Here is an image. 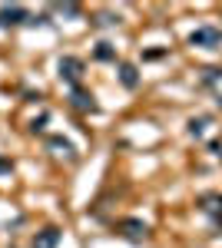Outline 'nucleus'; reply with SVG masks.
Returning <instances> with one entry per match:
<instances>
[{
  "label": "nucleus",
  "instance_id": "nucleus-2",
  "mask_svg": "<svg viewBox=\"0 0 222 248\" xmlns=\"http://www.w3.org/2000/svg\"><path fill=\"white\" fill-rule=\"evenodd\" d=\"M120 232H123V238H130L133 245L146 242V235H149L146 222H139V218H123V222H120Z\"/></svg>",
  "mask_w": 222,
  "mask_h": 248
},
{
  "label": "nucleus",
  "instance_id": "nucleus-9",
  "mask_svg": "<svg viewBox=\"0 0 222 248\" xmlns=\"http://www.w3.org/2000/svg\"><path fill=\"white\" fill-rule=\"evenodd\" d=\"M93 57L96 60H116V46H113L110 40H100L96 50H93Z\"/></svg>",
  "mask_w": 222,
  "mask_h": 248
},
{
  "label": "nucleus",
  "instance_id": "nucleus-12",
  "mask_svg": "<svg viewBox=\"0 0 222 248\" xmlns=\"http://www.w3.org/2000/svg\"><path fill=\"white\" fill-rule=\"evenodd\" d=\"M96 27H116L120 23V17H113V14H96V20H93Z\"/></svg>",
  "mask_w": 222,
  "mask_h": 248
},
{
  "label": "nucleus",
  "instance_id": "nucleus-3",
  "mask_svg": "<svg viewBox=\"0 0 222 248\" xmlns=\"http://www.w3.org/2000/svg\"><path fill=\"white\" fill-rule=\"evenodd\" d=\"M80 77H83V60L80 57H63L60 60V79H67V83H80Z\"/></svg>",
  "mask_w": 222,
  "mask_h": 248
},
{
  "label": "nucleus",
  "instance_id": "nucleus-8",
  "mask_svg": "<svg viewBox=\"0 0 222 248\" xmlns=\"http://www.w3.org/2000/svg\"><path fill=\"white\" fill-rule=\"evenodd\" d=\"M199 205H203L205 215H219V212H222V195H203Z\"/></svg>",
  "mask_w": 222,
  "mask_h": 248
},
{
  "label": "nucleus",
  "instance_id": "nucleus-7",
  "mask_svg": "<svg viewBox=\"0 0 222 248\" xmlns=\"http://www.w3.org/2000/svg\"><path fill=\"white\" fill-rule=\"evenodd\" d=\"M120 79H123L126 90H136V86H139V73H136V66H133V63H120Z\"/></svg>",
  "mask_w": 222,
  "mask_h": 248
},
{
  "label": "nucleus",
  "instance_id": "nucleus-4",
  "mask_svg": "<svg viewBox=\"0 0 222 248\" xmlns=\"http://www.w3.org/2000/svg\"><path fill=\"white\" fill-rule=\"evenodd\" d=\"M30 14L23 7H3L0 10V27H17V23H27Z\"/></svg>",
  "mask_w": 222,
  "mask_h": 248
},
{
  "label": "nucleus",
  "instance_id": "nucleus-13",
  "mask_svg": "<svg viewBox=\"0 0 222 248\" xmlns=\"http://www.w3.org/2000/svg\"><path fill=\"white\" fill-rule=\"evenodd\" d=\"M53 10H60V14H67V17H80V7H76V3H56Z\"/></svg>",
  "mask_w": 222,
  "mask_h": 248
},
{
  "label": "nucleus",
  "instance_id": "nucleus-15",
  "mask_svg": "<svg viewBox=\"0 0 222 248\" xmlns=\"http://www.w3.org/2000/svg\"><path fill=\"white\" fill-rule=\"evenodd\" d=\"M3 169H10V162H7V159H0V172Z\"/></svg>",
  "mask_w": 222,
  "mask_h": 248
},
{
  "label": "nucleus",
  "instance_id": "nucleus-10",
  "mask_svg": "<svg viewBox=\"0 0 222 248\" xmlns=\"http://www.w3.org/2000/svg\"><path fill=\"white\" fill-rule=\"evenodd\" d=\"M209 123H212L209 116H199V119H192V123H189V133H192V136H203Z\"/></svg>",
  "mask_w": 222,
  "mask_h": 248
},
{
  "label": "nucleus",
  "instance_id": "nucleus-14",
  "mask_svg": "<svg viewBox=\"0 0 222 248\" xmlns=\"http://www.w3.org/2000/svg\"><path fill=\"white\" fill-rule=\"evenodd\" d=\"M219 77H222V70H216V66H205V70H203V79H205V83H216Z\"/></svg>",
  "mask_w": 222,
  "mask_h": 248
},
{
  "label": "nucleus",
  "instance_id": "nucleus-5",
  "mask_svg": "<svg viewBox=\"0 0 222 248\" xmlns=\"http://www.w3.org/2000/svg\"><path fill=\"white\" fill-rule=\"evenodd\" d=\"M56 245H60V229H43L30 242V248H56Z\"/></svg>",
  "mask_w": 222,
  "mask_h": 248
},
{
  "label": "nucleus",
  "instance_id": "nucleus-1",
  "mask_svg": "<svg viewBox=\"0 0 222 248\" xmlns=\"http://www.w3.org/2000/svg\"><path fill=\"white\" fill-rule=\"evenodd\" d=\"M189 43L192 46H205V50H216V46H222V30L219 27H196L189 33Z\"/></svg>",
  "mask_w": 222,
  "mask_h": 248
},
{
  "label": "nucleus",
  "instance_id": "nucleus-11",
  "mask_svg": "<svg viewBox=\"0 0 222 248\" xmlns=\"http://www.w3.org/2000/svg\"><path fill=\"white\" fill-rule=\"evenodd\" d=\"M50 149H63L67 155H73V146H70L63 136H50Z\"/></svg>",
  "mask_w": 222,
  "mask_h": 248
},
{
  "label": "nucleus",
  "instance_id": "nucleus-6",
  "mask_svg": "<svg viewBox=\"0 0 222 248\" xmlns=\"http://www.w3.org/2000/svg\"><path fill=\"white\" fill-rule=\"evenodd\" d=\"M70 99H73V106H76V109H83V113H96V109H100V106L93 103V96L86 93V90H80V86H73Z\"/></svg>",
  "mask_w": 222,
  "mask_h": 248
}]
</instances>
